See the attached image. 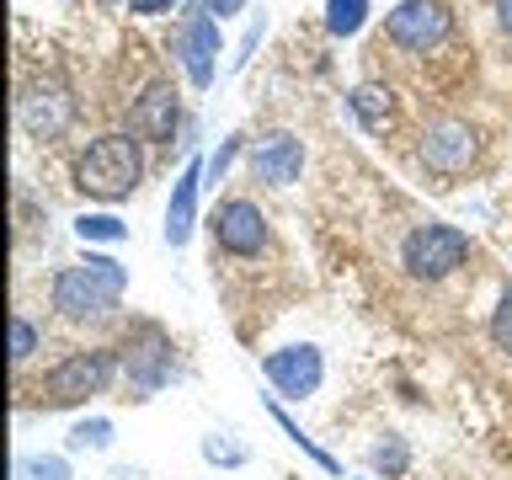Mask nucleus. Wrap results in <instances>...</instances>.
<instances>
[{
    "label": "nucleus",
    "instance_id": "1",
    "mask_svg": "<svg viewBox=\"0 0 512 480\" xmlns=\"http://www.w3.org/2000/svg\"><path fill=\"white\" fill-rule=\"evenodd\" d=\"M123 288H128V267L112 262V256L86 251V262L54 272L48 304H54L64 320H75V326H96V320H107L112 310H118Z\"/></svg>",
    "mask_w": 512,
    "mask_h": 480
},
{
    "label": "nucleus",
    "instance_id": "2",
    "mask_svg": "<svg viewBox=\"0 0 512 480\" xmlns=\"http://www.w3.org/2000/svg\"><path fill=\"white\" fill-rule=\"evenodd\" d=\"M139 182H144V155H139V139L128 134L91 139L75 160V187L96 203H123L128 192H139Z\"/></svg>",
    "mask_w": 512,
    "mask_h": 480
},
{
    "label": "nucleus",
    "instance_id": "3",
    "mask_svg": "<svg viewBox=\"0 0 512 480\" xmlns=\"http://www.w3.org/2000/svg\"><path fill=\"white\" fill-rule=\"evenodd\" d=\"M118 379V347H86L59 358L48 374L38 379V406L43 411H70L86 406L91 395H107V384Z\"/></svg>",
    "mask_w": 512,
    "mask_h": 480
},
{
    "label": "nucleus",
    "instance_id": "4",
    "mask_svg": "<svg viewBox=\"0 0 512 480\" xmlns=\"http://www.w3.org/2000/svg\"><path fill=\"white\" fill-rule=\"evenodd\" d=\"M464 262H470V230H459V224L427 219L400 240V267H406L416 283H443L448 272H459Z\"/></svg>",
    "mask_w": 512,
    "mask_h": 480
},
{
    "label": "nucleus",
    "instance_id": "5",
    "mask_svg": "<svg viewBox=\"0 0 512 480\" xmlns=\"http://www.w3.org/2000/svg\"><path fill=\"white\" fill-rule=\"evenodd\" d=\"M262 379L272 384L278 400H310V395H320V384H326V352L315 342H288V347L262 358Z\"/></svg>",
    "mask_w": 512,
    "mask_h": 480
},
{
    "label": "nucleus",
    "instance_id": "6",
    "mask_svg": "<svg viewBox=\"0 0 512 480\" xmlns=\"http://www.w3.org/2000/svg\"><path fill=\"white\" fill-rule=\"evenodd\" d=\"M16 118H22V128L32 139H59L75 123V96L59 75H38L16 96Z\"/></svg>",
    "mask_w": 512,
    "mask_h": 480
},
{
    "label": "nucleus",
    "instance_id": "7",
    "mask_svg": "<svg viewBox=\"0 0 512 480\" xmlns=\"http://www.w3.org/2000/svg\"><path fill=\"white\" fill-rule=\"evenodd\" d=\"M480 155V134L464 118H432L422 128V144H416V160L432 176H464Z\"/></svg>",
    "mask_w": 512,
    "mask_h": 480
},
{
    "label": "nucleus",
    "instance_id": "8",
    "mask_svg": "<svg viewBox=\"0 0 512 480\" xmlns=\"http://www.w3.org/2000/svg\"><path fill=\"white\" fill-rule=\"evenodd\" d=\"M448 32H454V16H448L443 0H400L395 11H384V38L406 54H427Z\"/></svg>",
    "mask_w": 512,
    "mask_h": 480
},
{
    "label": "nucleus",
    "instance_id": "9",
    "mask_svg": "<svg viewBox=\"0 0 512 480\" xmlns=\"http://www.w3.org/2000/svg\"><path fill=\"white\" fill-rule=\"evenodd\" d=\"M219 48H224L219 43V16L203 11V0H198V6H187V22H182V32H176V59H182V70H187V80L198 91L214 86Z\"/></svg>",
    "mask_w": 512,
    "mask_h": 480
},
{
    "label": "nucleus",
    "instance_id": "10",
    "mask_svg": "<svg viewBox=\"0 0 512 480\" xmlns=\"http://www.w3.org/2000/svg\"><path fill=\"white\" fill-rule=\"evenodd\" d=\"M208 230H214L224 256H262L272 246V224L251 198H224L214 208V224H208Z\"/></svg>",
    "mask_w": 512,
    "mask_h": 480
},
{
    "label": "nucleus",
    "instance_id": "11",
    "mask_svg": "<svg viewBox=\"0 0 512 480\" xmlns=\"http://www.w3.org/2000/svg\"><path fill=\"white\" fill-rule=\"evenodd\" d=\"M118 374H123V384H128L134 400H150L155 390L171 384V342H160V336L150 331L144 342L118 347Z\"/></svg>",
    "mask_w": 512,
    "mask_h": 480
},
{
    "label": "nucleus",
    "instance_id": "12",
    "mask_svg": "<svg viewBox=\"0 0 512 480\" xmlns=\"http://www.w3.org/2000/svg\"><path fill=\"white\" fill-rule=\"evenodd\" d=\"M203 176H208V160L192 155L171 182V198H166V246L182 251L192 235H198V192H203Z\"/></svg>",
    "mask_w": 512,
    "mask_h": 480
},
{
    "label": "nucleus",
    "instance_id": "13",
    "mask_svg": "<svg viewBox=\"0 0 512 480\" xmlns=\"http://www.w3.org/2000/svg\"><path fill=\"white\" fill-rule=\"evenodd\" d=\"M251 176L267 187H294L299 171H304V144L288 134V128H272V134H262L251 144Z\"/></svg>",
    "mask_w": 512,
    "mask_h": 480
},
{
    "label": "nucleus",
    "instance_id": "14",
    "mask_svg": "<svg viewBox=\"0 0 512 480\" xmlns=\"http://www.w3.org/2000/svg\"><path fill=\"white\" fill-rule=\"evenodd\" d=\"M176 128H182V102H176V86H166V80L144 86V96L134 102V112H128V134L150 139V144H171Z\"/></svg>",
    "mask_w": 512,
    "mask_h": 480
},
{
    "label": "nucleus",
    "instance_id": "15",
    "mask_svg": "<svg viewBox=\"0 0 512 480\" xmlns=\"http://www.w3.org/2000/svg\"><path fill=\"white\" fill-rule=\"evenodd\" d=\"M347 107H352V118L363 123V134H384V123L395 118V91L368 80V86H358L347 96Z\"/></svg>",
    "mask_w": 512,
    "mask_h": 480
},
{
    "label": "nucleus",
    "instance_id": "16",
    "mask_svg": "<svg viewBox=\"0 0 512 480\" xmlns=\"http://www.w3.org/2000/svg\"><path fill=\"white\" fill-rule=\"evenodd\" d=\"M267 411H272V422L283 427V438H288V443H294V448H304V454H310V459H315V464H320V470H326V475H342V459H336V454H326V448H320V443L310 438V432H304V427L294 422V416H288V411L278 406V395L267 400Z\"/></svg>",
    "mask_w": 512,
    "mask_h": 480
},
{
    "label": "nucleus",
    "instance_id": "17",
    "mask_svg": "<svg viewBox=\"0 0 512 480\" xmlns=\"http://www.w3.org/2000/svg\"><path fill=\"white\" fill-rule=\"evenodd\" d=\"M112 438H118V427L107 416H80L64 438V454H102V448H112Z\"/></svg>",
    "mask_w": 512,
    "mask_h": 480
},
{
    "label": "nucleus",
    "instance_id": "18",
    "mask_svg": "<svg viewBox=\"0 0 512 480\" xmlns=\"http://www.w3.org/2000/svg\"><path fill=\"white\" fill-rule=\"evenodd\" d=\"M75 235H80V246H123V240H128V224L102 208V214H80V219H75Z\"/></svg>",
    "mask_w": 512,
    "mask_h": 480
},
{
    "label": "nucleus",
    "instance_id": "19",
    "mask_svg": "<svg viewBox=\"0 0 512 480\" xmlns=\"http://www.w3.org/2000/svg\"><path fill=\"white\" fill-rule=\"evenodd\" d=\"M198 454L214 464V470H240V464L251 459V448L235 438V432H203V443H198Z\"/></svg>",
    "mask_w": 512,
    "mask_h": 480
},
{
    "label": "nucleus",
    "instance_id": "20",
    "mask_svg": "<svg viewBox=\"0 0 512 480\" xmlns=\"http://www.w3.org/2000/svg\"><path fill=\"white\" fill-rule=\"evenodd\" d=\"M368 27V0H326V32L331 38H358Z\"/></svg>",
    "mask_w": 512,
    "mask_h": 480
},
{
    "label": "nucleus",
    "instance_id": "21",
    "mask_svg": "<svg viewBox=\"0 0 512 480\" xmlns=\"http://www.w3.org/2000/svg\"><path fill=\"white\" fill-rule=\"evenodd\" d=\"M368 464H374V470L390 480V475H406L411 470V448H406V438H379V443H368Z\"/></svg>",
    "mask_w": 512,
    "mask_h": 480
},
{
    "label": "nucleus",
    "instance_id": "22",
    "mask_svg": "<svg viewBox=\"0 0 512 480\" xmlns=\"http://www.w3.org/2000/svg\"><path fill=\"white\" fill-rule=\"evenodd\" d=\"M16 480H75L70 454H22L16 459Z\"/></svg>",
    "mask_w": 512,
    "mask_h": 480
},
{
    "label": "nucleus",
    "instance_id": "23",
    "mask_svg": "<svg viewBox=\"0 0 512 480\" xmlns=\"http://www.w3.org/2000/svg\"><path fill=\"white\" fill-rule=\"evenodd\" d=\"M38 326H32L27 315H11V363L22 368V363H32V352H38Z\"/></svg>",
    "mask_w": 512,
    "mask_h": 480
},
{
    "label": "nucleus",
    "instance_id": "24",
    "mask_svg": "<svg viewBox=\"0 0 512 480\" xmlns=\"http://www.w3.org/2000/svg\"><path fill=\"white\" fill-rule=\"evenodd\" d=\"M491 342H496V352L512 358V283L502 288V299H496V310H491Z\"/></svg>",
    "mask_w": 512,
    "mask_h": 480
},
{
    "label": "nucleus",
    "instance_id": "25",
    "mask_svg": "<svg viewBox=\"0 0 512 480\" xmlns=\"http://www.w3.org/2000/svg\"><path fill=\"white\" fill-rule=\"evenodd\" d=\"M235 155H240V134L224 139V144H219V155H208V182H219V176L230 171V160H235Z\"/></svg>",
    "mask_w": 512,
    "mask_h": 480
},
{
    "label": "nucleus",
    "instance_id": "26",
    "mask_svg": "<svg viewBox=\"0 0 512 480\" xmlns=\"http://www.w3.org/2000/svg\"><path fill=\"white\" fill-rule=\"evenodd\" d=\"M176 6H187V0H128V11H139V16H160V11H176Z\"/></svg>",
    "mask_w": 512,
    "mask_h": 480
},
{
    "label": "nucleus",
    "instance_id": "27",
    "mask_svg": "<svg viewBox=\"0 0 512 480\" xmlns=\"http://www.w3.org/2000/svg\"><path fill=\"white\" fill-rule=\"evenodd\" d=\"M203 11H214L219 22H224V16H240V11H246V0H203Z\"/></svg>",
    "mask_w": 512,
    "mask_h": 480
},
{
    "label": "nucleus",
    "instance_id": "28",
    "mask_svg": "<svg viewBox=\"0 0 512 480\" xmlns=\"http://www.w3.org/2000/svg\"><path fill=\"white\" fill-rule=\"evenodd\" d=\"M496 27L512 38V0H496Z\"/></svg>",
    "mask_w": 512,
    "mask_h": 480
},
{
    "label": "nucleus",
    "instance_id": "29",
    "mask_svg": "<svg viewBox=\"0 0 512 480\" xmlns=\"http://www.w3.org/2000/svg\"><path fill=\"white\" fill-rule=\"evenodd\" d=\"M358 480H374V475H358Z\"/></svg>",
    "mask_w": 512,
    "mask_h": 480
}]
</instances>
